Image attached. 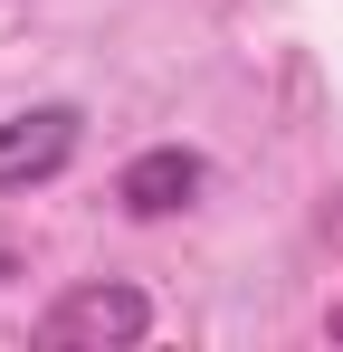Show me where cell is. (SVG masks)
Here are the masks:
<instances>
[{"mask_svg": "<svg viewBox=\"0 0 343 352\" xmlns=\"http://www.w3.org/2000/svg\"><path fill=\"white\" fill-rule=\"evenodd\" d=\"M86 143V115L76 105H19L0 124V190H29V181H57Z\"/></svg>", "mask_w": 343, "mask_h": 352, "instance_id": "obj_2", "label": "cell"}, {"mask_svg": "<svg viewBox=\"0 0 343 352\" xmlns=\"http://www.w3.org/2000/svg\"><path fill=\"white\" fill-rule=\"evenodd\" d=\"M153 333V295L124 286V276H96V286H67L39 314V343L48 352H124Z\"/></svg>", "mask_w": 343, "mask_h": 352, "instance_id": "obj_1", "label": "cell"}, {"mask_svg": "<svg viewBox=\"0 0 343 352\" xmlns=\"http://www.w3.org/2000/svg\"><path fill=\"white\" fill-rule=\"evenodd\" d=\"M200 181H210V162H200L191 143H153V153H134V162L114 172V200H124L134 219H172V210L200 200Z\"/></svg>", "mask_w": 343, "mask_h": 352, "instance_id": "obj_3", "label": "cell"}, {"mask_svg": "<svg viewBox=\"0 0 343 352\" xmlns=\"http://www.w3.org/2000/svg\"><path fill=\"white\" fill-rule=\"evenodd\" d=\"M324 343H343V305H334V314H324Z\"/></svg>", "mask_w": 343, "mask_h": 352, "instance_id": "obj_4", "label": "cell"}]
</instances>
